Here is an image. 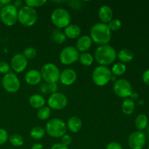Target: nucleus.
Instances as JSON below:
<instances>
[{"mask_svg": "<svg viewBox=\"0 0 149 149\" xmlns=\"http://www.w3.org/2000/svg\"><path fill=\"white\" fill-rule=\"evenodd\" d=\"M90 38L93 42L100 45H106L111 39V31L107 24L97 23L93 25L90 29Z\"/></svg>", "mask_w": 149, "mask_h": 149, "instance_id": "1", "label": "nucleus"}, {"mask_svg": "<svg viewBox=\"0 0 149 149\" xmlns=\"http://www.w3.org/2000/svg\"><path fill=\"white\" fill-rule=\"evenodd\" d=\"M117 55L116 49L109 45H100L95 51L94 59L99 65L108 66L115 61Z\"/></svg>", "mask_w": 149, "mask_h": 149, "instance_id": "2", "label": "nucleus"}, {"mask_svg": "<svg viewBox=\"0 0 149 149\" xmlns=\"http://www.w3.org/2000/svg\"><path fill=\"white\" fill-rule=\"evenodd\" d=\"M67 130L66 124L62 119L52 118L46 124L45 131L49 136L54 138H61L65 134Z\"/></svg>", "mask_w": 149, "mask_h": 149, "instance_id": "3", "label": "nucleus"}, {"mask_svg": "<svg viewBox=\"0 0 149 149\" xmlns=\"http://www.w3.org/2000/svg\"><path fill=\"white\" fill-rule=\"evenodd\" d=\"M37 19V12L34 8L24 5L18 10L17 21L23 26L31 27L36 23Z\"/></svg>", "mask_w": 149, "mask_h": 149, "instance_id": "4", "label": "nucleus"}, {"mask_svg": "<svg viewBox=\"0 0 149 149\" xmlns=\"http://www.w3.org/2000/svg\"><path fill=\"white\" fill-rule=\"evenodd\" d=\"M51 21L58 29H65L71 24V16L68 11L63 7L55 9L51 13Z\"/></svg>", "mask_w": 149, "mask_h": 149, "instance_id": "5", "label": "nucleus"}, {"mask_svg": "<svg viewBox=\"0 0 149 149\" xmlns=\"http://www.w3.org/2000/svg\"><path fill=\"white\" fill-rule=\"evenodd\" d=\"M42 78L47 84H54L59 81L60 71L59 68L52 63L45 64L40 70Z\"/></svg>", "mask_w": 149, "mask_h": 149, "instance_id": "6", "label": "nucleus"}, {"mask_svg": "<svg viewBox=\"0 0 149 149\" xmlns=\"http://www.w3.org/2000/svg\"><path fill=\"white\" fill-rule=\"evenodd\" d=\"M112 77L111 69L108 66L98 65L94 68L92 74V79L95 84L99 87L106 85Z\"/></svg>", "mask_w": 149, "mask_h": 149, "instance_id": "7", "label": "nucleus"}, {"mask_svg": "<svg viewBox=\"0 0 149 149\" xmlns=\"http://www.w3.org/2000/svg\"><path fill=\"white\" fill-rule=\"evenodd\" d=\"M18 10L13 4L3 6L0 10V19L7 26H13L17 22Z\"/></svg>", "mask_w": 149, "mask_h": 149, "instance_id": "8", "label": "nucleus"}, {"mask_svg": "<svg viewBox=\"0 0 149 149\" xmlns=\"http://www.w3.org/2000/svg\"><path fill=\"white\" fill-rule=\"evenodd\" d=\"M79 52L74 46L65 47L60 52L59 59L62 64L70 65L79 61Z\"/></svg>", "mask_w": 149, "mask_h": 149, "instance_id": "9", "label": "nucleus"}, {"mask_svg": "<svg viewBox=\"0 0 149 149\" xmlns=\"http://www.w3.org/2000/svg\"><path fill=\"white\" fill-rule=\"evenodd\" d=\"M113 90L115 94L121 98H128L132 93V87L128 80L119 79L113 83Z\"/></svg>", "mask_w": 149, "mask_h": 149, "instance_id": "10", "label": "nucleus"}, {"mask_svg": "<svg viewBox=\"0 0 149 149\" xmlns=\"http://www.w3.org/2000/svg\"><path fill=\"white\" fill-rule=\"evenodd\" d=\"M1 85L7 93H15L20 89V82L15 74L10 72L3 77L1 80Z\"/></svg>", "mask_w": 149, "mask_h": 149, "instance_id": "11", "label": "nucleus"}, {"mask_svg": "<svg viewBox=\"0 0 149 149\" xmlns=\"http://www.w3.org/2000/svg\"><path fill=\"white\" fill-rule=\"evenodd\" d=\"M68 104V98L61 92L52 93L47 100L48 107L51 110L60 111L65 108Z\"/></svg>", "mask_w": 149, "mask_h": 149, "instance_id": "12", "label": "nucleus"}, {"mask_svg": "<svg viewBox=\"0 0 149 149\" xmlns=\"http://www.w3.org/2000/svg\"><path fill=\"white\" fill-rule=\"evenodd\" d=\"M146 143V136L141 131H135L128 138V145L131 149H143Z\"/></svg>", "mask_w": 149, "mask_h": 149, "instance_id": "13", "label": "nucleus"}, {"mask_svg": "<svg viewBox=\"0 0 149 149\" xmlns=\"http://www.w3.org/2000/svg\"><path fill=\"white\" fill-rule=\"evenodd\" d=\"M28 65V60L22 53H17L12 58L10 67L16 73H22L26 70Z\"/></svg>", "mask_w": 149, "mask_h": 149, "instance_id": "14", "label": "nucleus"}, {"mask_svg": "<svg viewBox=\"0 0 149 149\" xmlns=\"http://www.w3.org/2000/svg\"><path fill=\"white\" fill-rule=\"evenodd\" d=\"M77 79V74L72 68H66L60 74V81L63 85L70 86L74 84Z\"/></svg>", "mask_w": 149, "mask_h": 149, "instance_id": "15", "label": "nucleus"}, {"mask_svg": "<svg viewBox=\"0 0 149 149\" xmlns=\"http://www.w3.org/2000/svg\"><path fill=\"white\" fill-rule=\"evenodd\" d=\"M42 79L40 71L36 69L29 70L25 75V81L29 85H37L41 82Z\"/></svg>", "mask_w": 149, "mask_h": 149, "instance_id": "16", "label": "nucleus"}, {"mask_svg": "<svg viewBox=\"0 0 149 149\" xmlns=\"http://www.w3.org/2000/svg\"><path fill=\"white\" fill-rule=\"evenodd\" d=\"M92 45H93V41L90 36L84 35V36H80L77 41L76 48L79 52H86L91 48Z\"/></svg>", "mask_w": 149, "mask_h": 149, "instance_id": "17", "label": "nucleus"}, {"mask_svg": "<svg viewBox=\"0 0 149 149\" xmlns=\"http://www.w3.org/2000/svg\"><path fill=\"white\" fill-rule=\"evenodd\" d=\"M113 10L109 5H103L98 11V17L101 23L108 24L113 19Z\"/></svg>", "mask_w": 149, "mask_h": 149, "instance_id": "18", "label": "nucleus"}, {"mask_svg": "<svg viewBox=\"0 0 149 149\" xmlns=\"http://www.w3.org/2000/svg\"><path fill=\"white\" fill-rule=\"evenodd\" d=\"M66 127L73 133H77L81 130L82 127V122L78 116H73L68 119Z\"/></svg>", "mask_w": 149, "mask_h": 149, "instance_id": "19", "label": "nucleus"}, {"mask_svg": "<svg viewBox=\"0 0 149 149\" xmlns=\"http://www.w3.org/2000/svg\"><path fill=\"white\" fill-rule=\"evenodd\" d=\"M63 33L66 36V38L74 39L79 37L81 33V29L78 25L70 24L65 28Z\"/></svg>", "mask_w": 149, "mask_h": 149, "instance_id": "20", "label": "nucleus"}, {"mask_svg": "<svg viewBox=\"0 0 149 149\" xmlns=\"http://www.w3.org/2000/svg\"><path fill=\"white\" fill-rule=\"evenodd\" d=\"M29 104L32 108L35 109H39L45 106V99L42 95L40 94H33L29 97Z\"/></svg>", "mask_w": 149, "mask_h": 149, "instance_id": "21", "label": "nucleus"}, {"mask_svg": "<svg viewBox=\"0 0 149 149\" xmlns=\"http://www.w3.org/2000/svg\"><path fill=\"white\" fill-rule=\"evenodd\" d=\"M121 63H130L133 60L134 55L133 52L128 49H122L119 51L116 55Z\"/></svg>", "mask_w": 149, "mask_h": 149, "instance_id": "22", "label": "nucleus"}, {"mask_svg": "<svg viewBox=\"0 0 149 149\" xmlns=\"http://www.w3.org/2000/svg\"><path fill=\"white\" fill-rule=\"evenodd\" d=\"M135 127L138 129V131H141L146 129L148 125V119L147 116L144 113H141L136 117L135 121Z\"/></svg>", "mask_w": 149, "mask_h": 149, "instance_id": "23", "label": "nucleus"}, {"mask_svg": "<svg viewBox=\"0 0 149 149\" xmlns=\"http://www.w3.org/2000/svg\"><path fill=\"white\" fill-rule=\"evenodd\" d=\"M135 109V102L130 98H126L122 103V111L125 114L130 115L134 112Z\"/></svg>", "mask_w": 149, "mask_h": 149, "instance_id": "24", "label": "nucleus"}, {"mask_svg": "<svg viewBox=\"0 0 149 149\" xmlns=\"http://www.w3.org/2000/svg\"><path fill=\"white\" fill-rule=\"evenodd\" d=\"M127 71V66L125 63H116L113 64L112 66L111 71L112 75L115 77H120L125 74Z\"/></svg>", "mask_w": 149, "mask_h": 149, "instance_id": "25", "label": "nucleus"}, {"mask_svg": "<svg viewBox=\"0 0 149 149\" xmlns=\"http://www.w3.org/2000/svg\"><path fill=\"white\" fill-rule=\"evenodd\" d=\"M79 61L80 63L84 66H90L93 63L94 57L90 52H81V54H79Z\"/></svg>", "mask_w": 149, "mask_h": 149, "instance_id": "26", "label": "nucleus"}, {"mask_svg": "<svg viewBox=\"0 0 149 149\" xmlns=\"http://www.w3.org/2000/svg\"><path fill=\"white\" fill-rule=\"evenodd\" d=\"M51 39L54 42L61 45V44L64 43L65 42L67 38L65 35L64 34V33H63L61 30L55 29L54 31H52V33H51Z\"/></svg>", "mask_w": 149, "mask_h": 149, "instance_id": "27", "label": "nucleus"}, {"mask_svg": "<svg viewBox=\"0 0 149 149\" xmlns=\"http://www.w3.org/2000/svg\"><path fill=\"white\" fill-rule=\"evenodd\" d=\"M46 134L45 129L42 127H34L31 130L30 136L33 140H40L45 137Z\"/></svg>", "mask_w": 149, "mask_h": 149, "instance_id": "28", "label": "nucleus"}, {"mask_svg": "<svg viewBox=\"0 0 149 149\" xmlns=\"http://www.w3.org/2000/svg\"><path fill=\"white\" fill-rule=\"evenodd\" d=\"M51 115V109L48 106H43L41 109H38L37 117L41 120H47Z\"/></svg>", "mask_w": 149, "mask_h": 149, "instance_id": "29", "label": "nucleus"}, {"mask_svg": "<svg viewBox=\"0 0 149 149\" xmlns=\"http://www.w3.org/2000/svg\"><path fill=\"white\" fill-rule=\"evenodd\" d=\"M8 140L10 141V144L15 147H20L24 143L23 138L20 135H18V134H14V135H11Z\"/></svg>", "mask_w": 149, "mask_h": 149, "instance_id": "30", "label": "nucleus"}, {"mask_svg": "<svg viewBox=\"0 0 149 149\" xmlns=\"http://www.w3.org/2000/svg\"><path fill=\"white\" fill-rule=\"evenodd\" d=\"M22 54L24 55V57L27 60H33L37 55V51L36 50L35 48L32 47H29L23 50Z\"/></svg>", "mask_w": 149, "mask_h": 149, "instance_id": "31", "label": "nucleus"}, {"mask_svg": "<svg viewBox=\"0 0 149 149\" xmlns=\"http://www.w3.org/2000/svg\"><path fill=\"white\" fill-rule=\"evenodd\" d=\"M107 25L109 26V29L111 30V31H119L122 28V23L119 19L116 18L112 19Z\"/></svg>", "mask_w": 149, "mask_h": 149, "instance_id": "32", "label": "nucleus"}, {"mask_svg": "<svg viewBox=\"0 0 149 149\" xmlns=\"http://www.w3.org/2000/svg\"><path fill=\"white\" fill-rule=\"evenodd\" d=\"M24 2L28 7L35 9V7H42L44 4H46L47 1L45 0H26Z\"/></svg>", "mask_w": 149, "mask_h": 149, "instance_id": "33", "label": "nucleus"}, {"mask_svg": "<svg viewBox=\"0 0 149 149\" xmlns=\"http://www.w3.org/2000/svg\"><path fill=\"white\" fill-rule=\"evenodd\" d=\"M10 65L8 63L4 62V61H1L0 62V73L3 74H7L10 73Z\"/></svg>", "mask_w": 149, "mask_h": 149, "instance_id": "34", "label": "nucleus"}, {"mask_svg": "<svg viewBox=\"0 0 149 149\" xmlns=\"http://www.w3.org/2000/svg\"><path fill=\"white\" fill-rule=\"evenodd\" d=\"M9 139L8 133L4 129L0 128V146L4 145Z\"/></svg>", "mask_w": 149, "mask_h": 149, "instance_id": "35", "label": "nucleus"}, {"mask_svg": "<svg viewBox=\"0 0 149 149\" xmlns=\"http://www.w3.org/2000/svg\"><path fill=\"white\" fill-rule=\"evenodd\" d=\"M71 142H72V138L71 135L68 134H65L61 138V143L65 146L68 147V146L71 145Z\"/></svg>", "mask_w": 149, "mask_h": 149, "instance_id": "36", "label": "nucleus"}, {"mask_svg": "<svg viewBox=\"0 0 149 149\" xmlns=\"http://www.w3.org/2000/svg\"><path fill=\"white\" fill-rule=\"evenodd\" d=\"M106 149H123L122 145L118 142H111L106 146Z\"/></svg>", "mask_w": 149, "mask_h": 149, "instance_id": "37", "label": "nucleus"}, {"mask_svg": "<svg viewBox=\"0 0 149 149\" xmlns=\"http://www.w3.org/2000/svg\"><path fill=\"white\" fill-rule=\"evenodd\" d=\"M142 79L145 84L149 85V69L146 70L143 72L142 76Z\"/></svg>", "mask_w": 149, "mask_h": 149, "instance_id": "38", "label": "nucleus"}, {"mask_svg": "<svg viewBox=\"0 0 149 149\" xmlns=\"http://www.w3.org/2000/svg\"><path fill=\"white\" fill-rule=\"evenodd\" d=\"M50 149H69L68 147L65 146L63 144H61V143H55L54 145L52 146Z\"/></svg>", "mask_w": 149, "mask_h": 149, "instance_id": "39", "label": "nucleus"}, {"mask_svg": "<svg viewBox=\"0 0 149 149\" xmlns=\"http://www.w3.org/2000/svg\"><path fill=\"white\" fill-rule=\"evenodd\" d=\"M31 149H44V146L42 143H36L31 146Z\"/></svg>", "mask_w": 149, "mask_h": 149, "instance_id": "40", "label": "nucleus"}, {"mask_svg": "<svg viewBox=\"0 0 149 149\" xmlns=\"http://www.w3.org/2000/svg\"><path fill=\"white\" fill-rule=\"evenodd\" d=\"M22 4H23V2H22L21 1H15V3L13 5H14L15 7L17 9V7H20V8H21V7H23V6H22Z\"/></svg>", "mask_w": 149, "mask_h": 149, "instance_id": "41", "label": "nucleus"}, {"mask_svg": "<svg viewBox=\"0 0 149 149\" xmlns=\"http://www.w3.org/2000/svg\"><path fill=\"white\" fill-rule=\"evenodd\" d=\"M0 3H1L3 6H5L7 5V4H11V1H10V0H0Z\"/></svg>", "mask_w": 149, "mask_h": 149, "instance_id": "42", "label": "nucleus"}, {"mask_svg": "<svg viewBox=\"0 0 149 149\" xmlns=\"http://www.w3.org/2000/svg\"><path fill=\"white\" fill-rule=\"evenodd\" d=\"M130 97H131V100H136V99H138V95L136 93H133V92H132V94H131V95L130 96Z\"/></svg>", "mask_w": 149, "mask_h": 149, "instance_id": "43", "label": "nucleus"}, {"mask_svg": "<svg viewBox=\"0 0 149 149\" xmlns=\"http://www.w3.org/2000/svg\"><path fill=\"white\" fill-rule=\"evenodd\" d=\"M148 149H149V145H148Z\"/></svg>", "mask_w": 149, "mask_h": 149, "instance_id": "44", "label": "nucleus"}, {"mask_svg": "<svg viewBox=\"0 0 149 149\" xmlns=\"http://www.w3.org/2000/svg\"><path fill=\"white\" fill-rule=\"evenodd\" d=\"M0 85H1V82H0Z\"/></svg>", "mask_w": 149, "mask_h": 149, "instance_id": "45", "label": "nucleus"}]
</instances>
